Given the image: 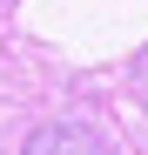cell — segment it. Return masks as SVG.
Masks as SVG:
<instances>
[{"label": "cell", "mask_w": 148, "mask_h": 155, "mask_svg": "<svg viewBox=\"0 0 148 155\" xmlns=\"http://www.w3.org/2000/svg\"><path fill=\"white\" fill-rule=\"evenodd\" d=\"M20 155H108V142L94 135L88 121H40L27 142H20Z\"/></svg>", "instance_id": "obj_1"}]
</instances>
